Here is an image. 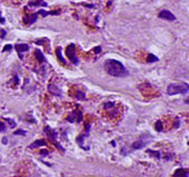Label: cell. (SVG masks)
I'll return each mask as SVG.
<instances>
[{"label": "cell", "mask_w": 189, "mask_h": 177, "mask_svg": "<svg viewBox=\"0 0 189 177\" xmlns=\"http://www.w3.org/2000/svg\"><path fill=\"white\" fill-rule=\"evenodd\" d=\"M147 153H149L150 155L155 156V157L157 158V159H160L161 158V154L159 152H157V151H151V150H147Z\"/></svg>", "instance_id": "17"}, {"label": "cell", "mask_w": 189, "mask_h": 177, "mask_svg": "<svg viewBox=\"0 0 189 177\" xmlns=\"http://www.w3.org/2000/svg\"><path fill=\"white\" fill-rule=\"evenodd\" d=\"M2 142H3V144H6V143H7V138H6V137H3Z\"/></svg>", "instance_id": "31"}, {"label": "cell", "mask_w": 189, "mask_h": 177, "mask_svg": "<svg viewBox=\"0 0 189 177\" xmlns=\"http://www.w3.org/2000/svg\"><path fill=\"white\" fill-rule=\"evenodd\" d=\"M114 107H115V103H114V102H106V103L104 104V109L105 110H109Z\"/></svg>", "instance_id": "22"}, {"label": "cell", "mask_w": 189, "mask_h": 177, "mask_svg": "<svg viewBox=\"0 0 189 177\" xmlns=\"http://www.w3.org/2000/svg\"><path fill=\"white\" fill-rule=\"evenodd\" d=\"M188 176H189V172L186 169H179V170H177L175 173V177H188Z\"/></svg>", "instance_id": "11"}, {"label": "cell", "mask_w": 189, "mask_h": 177, "mask_svg": "<svg viewBox=\"0 0 189 177\" xmlns=\"http://www.w3.org/2000/svg\"><path fill=\"white\" fill-rule=\"evenodd\" d=\"M15 135H22V136H25V134H27V132L23 131V130H17V131H15Z\"/></svg>", "instance_id": "23"}, {"label": "cell", "mask_w": 189, "mask_h": 177, "mask_svg": "<svg viewBox=\"0 0 189 177\" xmlns=\"http://www.w3.org/2000/svg\"><path fill=\"white\" fill-rule=\"evenodd\" d=\"M44 133H45L46 135H47L48 137H50V138L54 141V143H55V146L57 147V148L59 149V150H61L62 152H64V149H63L62 147L60 146L59 143L57 142V133H56V131H54L53 129H50L48 126H46L45 128H44Z\"/></svg>", "instance_id": "5"}, {"label": "cell", "mask_w": 189, "mask_h": 177, "mask_svg": "<svg viewBox=\"0 0 189 177\" xmlns=\"http://www.w3.org/2000/svg\"><path fill=\"white\" fill-rule=\"evenodd\" d=\"M14 80H15V85H17L18 83H19V78H18V76H17V75H15Z\"/></svg>", "instance_id": "29"}, {"label": "cell", "mask_w": 189, "mask_h": 177, "mask_svg": "<svg viewBox=\"0 0 189 177\" xmlns=\"http://www.w3.org/2000/svg\"><path fill=\"white\" fill-rule=\"evenodd\" d=\"M15 49H16V51L18 52V54H19L20 58L22 59V55H21V54L24 53V52L29 51V46H27V44H25V43H20V44H16V46H15Z\"/></svg>", "instance_id": "8"}, {"label": "cell", "mask_w": 189, "mask_h": 177, "mask_svg": "<svg viewBox=\"0 0 189 177\" xmlns=\"http://www.w3.org/2000/svg\"><path fill=\"white\" fill-rule=\"evenodd\" d=\"M101 51H102V49H101V46H96L95 49H93V52L96 54H100Z\"/></svg>", "instance_id": "26"}, {"label": "cell", "mask_w": 189, "mask_h": 177, "mask_svg": "<svg viewBox=\"0 0 189 177\" xmlns=\"http://www.w3.org/2000/svg\"><path fill=\"white\" fill-rule=\"evenodd\" d=\"M40 154H41L42 156H47V155H48V151H47V150H42V151L40 152Z\"/></svg>", "instance_id": "28"}, {"label": "cell", "mask_w": 189, "mask_h": 177, "mask_svg": "<svg viewBox=\"0 0 189 177\" xmlns=\"http://www.w3.org/2000/svg\"><path fill=\"white\" fill-rule=\"evenodd\" d=\"M0 17H1V12H0Z\"/></svg>", "instance_id": "33"}, {"label": "cell", "mask_w": 189, "mask_h": 177, "mask_svg": "<svg viewBox=\"0 0 189 177\" xmlns=\"http://www.w3.org/2000/svg\"><path fill=\"white\" fill-rule=\"evenodd\" d=\"M188 85H178V83H171L167 87L168 95L175 94H188Z\"/></svg>", "instance_id": "2"}, {"label": "cell", "mask_w": 189, "mask_h": 177, "mask_svg": "<svg viewBox=\"0 0 189 177\" xmlns=\"http://www.w3.org/2000/svg\"><path fill=\"white\" fill-rule=\"evenodd\" d=\"M56 54H57V56H58V59H59L63 64H65V60H64V58H63L62 54H61V48H57V49H56Z\"/></svg>", "instance_id": "15"}, {"label": "cell", "mask_w": 189, "mask_h": 177, "mask_svg": "<svg viewBox=\"0 0 189 177\" xmlns=\"http://www.w3.org/2000/svg\"><path fill=\"white\" fill-rule=\"evenodd\" d=\"M38 13H34V14L32 15H27V17H24V23L27 25H33L34 22H36V20L38 19Z\"/></svg>", "instance_id": "7"}, {"label": "cell", "mask_w": 189, "mask_h": 177, "mask_svg": "<svg viewBox=\"0 0 189 177\" xmlns=\"http://www.w3.org/2000/svg\"><path fill=\"white\" fill-rule=\"evenodd\" d=\"M48 92H50V94L55 95V96H61V95H62V91L60 90L57 85H52V83L48 85Z\"/></svg>", "instance_id": "9"}, {"label": "cell", "mask_w": 189, "mask_h": 177, "mask_svg": "<svg viewBox=\"0 0 189 177\" xmlns=\"http://www.w3.org/2000/svg\"><path fill=\"white\" fill-rule=\"evenodd\" d=\"M4 120L7 122V124H10V126H11V128H12V129L16 126V122H15L14 120H13V119H10V118H4Z\"/></svg>", "instance_id": "20"}, {"label": "cell", "mask_w": 189, "mask_h": 177, "mask_svg": "<svg viewBox=\"0 0 189 177\" xmlns=\"http://www.w3.org/2000/svg\"><path fill=\"white\" fill-rule=\"evenodd\" d=\"M35 57H36V59L40 63H43V62H45V61H46V59H45V57H44L43 53H42L40 50H36V51H35Z\"/></svg>", "instance_id": "12"}, {"label": "cell", "mask_w": 189, "mask_h": 177, "mask_svg": "<svg viewBox=\"0 0 189 177\" xmlns=\"http://www.w3.org/2000/svg\"><path fill=\"white\" fill-rule=\"evenodd\" d=\"M104 69H105L106 73L109 74L110 76L114 77H126L128 76V71L126 70L122 62H120L115 59H108L104 62Z\"/></svg>", "instance_id": "1"}, {"label": "cell", "mask_w": 189, "mask_h": 177, "mask_svg": "<svg viewBox=\"0 0 189 177\" xmlns=\"http://www.w3.org/2000/svg\"><path fill=\"white\" fill-rule=\"evenodd\" d=\"M151 140V137L148 135H142L136 142L132 143V149L134 150H140V149H143L144 147Z\"/></svg>", "instance_id": "4"}, {"label": "cell", "mask_w": 189, "mask_h": 177, "mask_svg": "<svg viewBox=\"0 0 189 177\" xmlns=\"http://www.w3.org/2000/svg\"><path fill=\"white\" fill-rule=\"evenodd\" d=\"M5 131V126L4 124H2V122L0 121V132H4Z\"/></svg>", "instance_id": "27"}, {"label": "cell", "mask_w": 189, "mask_h": 177, "mask_svg": "<svg viewBox=\"0 0 189 177\" xmlns=\"http://www.w3.org/2000/svg\"><path fill=\"white\" fill-rule=\"evenodd\" d=\"M84 137H85V135H80L79 137H78V138L76 139V140H77V142L79 143V144H80V146H81V147L83 146V140H84Z\"/></svg>", "instance_id": "21"}, {"label": "cell", "mask_w": 189, "mask_h": 177, "mask_svg": "<svg viewBox=\"0 0 189 177\" xmlns=\"http://www.w3.org/2000/svg\"><path fill=\"white\" fill-rule=\"evenodd\" d=\"M157 61H159V58L157 56H155L153 54H148V56H147V62L152 63V62H157Z\"/></svg>", "instance_id": "14"}, {"label": "cell", "mask_w": 189, "mask_h": 177, "mask_svg": "<svg viewBox=\"0 0 189 177\" xmlns=\"http://www.w3.org/2000/svg\"><path fill=\"white\" fill-rule=\"evenodd\" d=\"M159 18H161V19H164V20H167V21H175L177 18H175V16L172 14V13L170 12V11L168 10H163L161 11L160 13H159Z\"/></svg>", "instance_id": "6"}, {"label": "cell", "mask_w": 189, "mask_h": 177, "mask_svg": "<svg viewBox=\"0 0 189 177\" xmlns=\"http://www.w3.org/2000/svg\"><path fill=\"white\" fill-rule=\"evenodd\" d=\"M29 7H47V3L44 0H33L29 2Z\"/></svg>", "instance_id": "10"}, {"label": "cell", "mask_w": 189, "mask_h": 177, "mask_svg": "<svg viewBox=\"0 0 189 177\" xmlns=\"http://www.w3.org/2000/svg\"><path fill=\"white\" fill-rule=\"evenodd\" d=\"M76 120H77V121H78V122H81V120H82V112L78 111V113H77Z\"/></svg>", "instance_id": "24"}, {"label": "cell", "mask_w": 189, "mask_h": 177, "mask_svg": "<svg viewBox=\"0 0 189 177\" xmlns=\"http://www.w3.org/2000/svg\"><path fill=\"white\" fill-rule=\"evenodd\" d=\"M76 46H75V43H70V46L66 48V55L67 57L70 58V61H72L73 64H75V66H78L79 64V59L77 58L76 56Z\"/></svg>", "instance_id": "3"}, {"label": "cell", "mask_w": 189, "mask_h": 177, "mask_svg": "<svg viewBox=\"0 0 189 177\" xmlns=\"http://www.w3.org/2000/svg\"><path fill=\"white\" fill-rule=\"evenodd\" d=\"M155 126H156V130L158 132H161L163 130V124H162V121L161 120H158V121L156 122V124H155Z\"/></svg>", "instance_id": "19"}, {"label": "cell", "mask_w": 189, "mask_h": 177, "mask_svg": "<svg viewBox=\"0 0 189 177\" xmlns=\"http://www.w3.org/2000/svg\"><path fill=\"white\" fill-rule=\"evenodd\" d=\"M77 113H78V111H74V112H73V114L70 115V116H68V118H67V121H70V122H74L75 120H76Z\"/></svg>", "instance_id": "18"}, {"label": "cell", "mask_w": 189, "mask_h": 177, "mask_svg": "<svg viewBox=\"0 0 189 177\" xmlns=\"http://www.w3.org/2000/svg\"><path fill=\"white\" fill-rule=\"evenodd\" d=\"M76 99L77 100H84L85 99V94H84L83 92H81V91H78V92L76 93Z\"/></svg>", "instance_id": "16"}, {"label": "cell", "mask_w": 189, "mask_h": 177, "mask_svg": "<svg viewBox=\"0 0 189 177\" xmlns=\"http://www.w3.org/2000/svg\"><path fill=\"white\" fill-rule=\"evenodd\" d=\"M12 49H13V46H11V44H6V46H5L4 48L2 49V52L4 53V52H6V51H11Z\"/></svg>", "instance_id": "25"}, {"label": "cell", "mask_w": 189, "mask_h": 177, "mask_svg": "<svg viewBox=\"0 0 189 177\" xmlns=\"http://www.w3.org/2000/svg\"><path fill=\"white\" fill-rule=\"evenodd\" d=\"M46 143L44 140H42V139H39V140H36L34 141L33 143H32L31 146H29V149H35V148H39V147H42V146H45Z\"/></svg>", "instance_id": "13"}, {"label": "cell", "mask_w": 189, "mask_h": 177, "mask_svg": "<svg viewBox=\"0 0 189 177\" xmlns=\"http://www.w3.org/2000/svg\"><path fill=\"white\" fill-rule=\"evenodd\" d=\"M5 22V19L3 17H0V23H4Z\"/></svg>", "instance_id": "32"}, {"label": "cell", "mask_w": 189, "mask_h": 177, "mask_svg": "<svg viewBox=\"0 0 189 177\" xmlns=\"http://www.w3.org/2000/svg\"><path fill=\"white\" fill-rule=\"evenodd\" d=\"M5 34H6V32H5L4 30H1V36H0V37L3 39L5 37Z\"/></svg>", "instance_id": "30"}]
</instances>
